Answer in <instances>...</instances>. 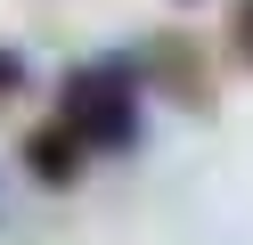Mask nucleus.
I'll return each mask as SVG.
<instances>
[{
	"mask_svg": "<svg viewBox=\"0 0 253 245\" xmlns=\"http://www.w3.org/2000/svg\"><path fill=\"white\" fill-rule=\"evenodd\" d=\"M57 123L82 139V155H123L139 147V65L131 57H90L57 90Z\"/></svg>",
	"mask_w": 253,
	"mask_h": 245,
	"instance_id": "nucleus-1",
	"label": "nucleus"
},
{
	"mask_svg": "<svg viewBox=\"0 0 253 245\" xmlns=\"http://www.w3.org/2000/svg\"><path fill=\"white\" fill-rule=\"evenodd\" d=\"M25 172H33L41 188H74V180H82V139H74L66 123L25 131Z\"/></svg>",
	"mask_w": 253,
	"mask_h": 245,
	"instance_id": "nucleus-2",
	"label": "nucleus"
},
{
	"mask_svg": "<svg viewBox=\"0 0 253 245\" xmlns=\"http://www.w3.org/2000/svg\"><path fill=\"white\" fill-rule=\"evenodd\" d=\"M229 49L237 65H253V0H229Z\"/></svg>",
	"mask_w": 253,
	"mask_h": 245,
	"instance_id": "nucleus-3",
	"label": "nucleus"
},
{
	"mask_svg": "<svg viewBox=\"0 0 253 245\" xmlns=\"http://www.w3.org/2000/svg\"><path fill=\"white\" fill-rule=\"evenodd\" d=\"M25 90V57H17V49H0V98H17Z\"/></svg>",
	"mask_w": 253,
	"mask_h": 245,
	"instance_id": "nucleus-4",
	"label": "nucleus"
}]
</instances>
